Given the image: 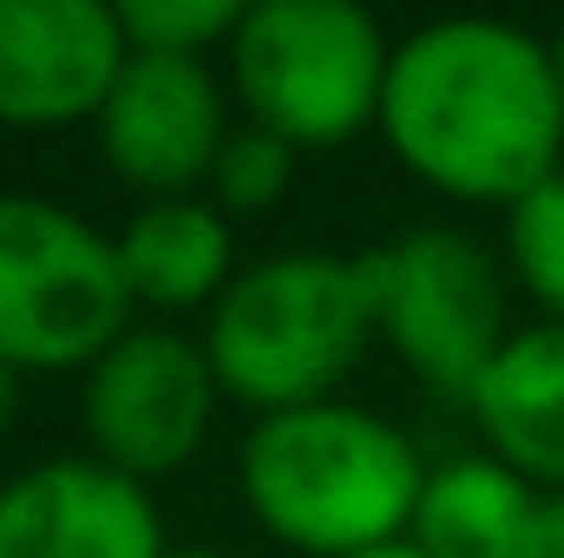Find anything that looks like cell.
Here are the masks:
<instances>
[{
    "instance_id": "6da1fadb",
    "label": "cell",
    "mask_w": 564,
    "mask_h": 558,
    "mask_svg": "<svg viewBox=\"0 0 564 558\" xmlns=\"http://www.w3.org/2000/svg\"><path fill=\"white\" fill-rule=\"evenodd\" d=\"M381 132L421 184L512 211L558 178V60L512 20H433L394 40Z\"/></svg>"
},
{
    "instance_id": "7a4b0ae2",
    "label": "cell",
    "mask_w": 564,
    "mask_h": 558,
    "mask_svg": "<svg viewBox=\"0 0 564 558\" xmlns=\"http://www.w3.org/2000/svg\"><path fill=\"white\" fill-rule=\"evenodd\" d=\"M237 486L276 546L302 558H368L414 533L426 466L414 440L381 415L315 401L250 427Z\"/></svg>"
},
{
    "instance_id": "3957f363",
    "label": "cell",
    "mask_w": 564,
    "mask_h": 558,
    "mask_svg": "<svg viewBox=\"0 0 564 558\" xmlns=\"http://www.w3.org/2000/svg\"><path fill=\"white\" fill-rule=\"evenodd\" d=\"M375 329L368 257L335 250H282L217 296L204 315V355L230 401L257 415H289L315 401H341L335 388L355 375Z\"/></svg>"
},
{
    "instance_id": "277c9868",
    "label": "cell",
    "mask_w": 564,
    "mask_h": 558,
    "mask_svg": "<svg viewBox=\"0 0 564 558\" xmlns=\"http://www.w3.org/2000/svg\"><path fill=\"white\" fill-rule=\"evenodd\" d=\"M394 46L355 0H257L230 40V86L250 126L302 144H348L381 126Z\"/></svg>"
},
{
    "instance_id": "5b68a950",
    "label": "cell",
    "mask_w": 564,
    "mask_h": 558,
    "mask_svg": "<svg viewBox=\"0 0 564 558\" xmlns=\"http://www.w3.org/2000/svg\"><path fill=\"white\" fill-rule=\"evenodd\" d=\"M119 244L53 197H0V362L13 375L93 368L132 322Z\"/></svg>"
},
{
    "instance_id": "8992f818",
    "label": "cell",
    "mask_w": 564,
    "mask_h": 558,
    "mask_svg": "<svg viewBox=\"0 0 564 558\" xmlns=\"http://www.w3.org/2000/svg\"><path fill=\"white\" fill-rule=\"evenodd\" d=\"M368 282H375V329L440 395L466 401L512 342L506 277L466 230H408L368 250Z\"/></svg>"
},
{
    "instance_id": "52a82bcc",
    "label": "cell",
    "mask_w": 564,
    "mask_h": 558,
    "mask_svg": "<svg viewBox=\"0 0 564 558\" xmlns=\"http://www.w3.org/2000/svg\"><path fill=\"white\" fill-rule=\"evenodd\" d=\"M217 375L204 342L177 329H126L93 368H86V440L93 460L119 466L126 480L177 473L217 415Z\"/></svg>"
},
{
    "instance_id": "ba28073f",
    "label": "cell",
    "mask_w": 564,
    "mask_h": 558,
    "mask_svg": "<svg viewBox=\"0 0 564 558\" xmlns=\"http://www.w3.org/2000/svg\"><path fill=\"white\" fill-rule=\"evenodd\" d=\"M93 132H99L112 178H126L132 191H144V204H158V197H191L197 184H210V164L237 126H230L224 86L204 60L132 53L112 79Z\"/></svg>"
},
{
    "instance_id": "9c48e42d",
    "label": "cell",
    "mask_w": 564,
    "mask_h": 558,
    "mask_svg": "<svg viewBox=\"0 0 564 558\" xmlns=\"http://www.w3.org/2000/svg\"><path fill=\"white\" fill-rule=\"evenodd\" d=\"M126 60L132 46L106 0H0V126L53 132L99 119Z\"/></svg>"
},
{
    "instance_id": "30bf717a",
    "label": "cell",
    "mask_w": 564,
    "mask_h": 558,
    "mask_svg": "<svg viewBox=\"0 0 564 558\" xmlns=\"http://www.w3.org/2000/svg\"><path fill=\"white\" fill-rule=\"evenodd\" d=\"M0 558H164V526L139 480L59 453L0 486Z\"/></svg>"
},
{
    "instance_id": "8fae6325",
    "label": "cell",
    "mask_w": 564,
    "mask_h": 558,
    "mask_svg": "<svg viewBox=\"0 0 564 558\" xmlns=\"http://www.w3.org/2000/svg\"><path fill=\"white\" fill-rule=\"evenodd\" d=\"M466 408L492 460H506L539 493H564V322L512 329Z\"/></svg>"
},
{
    "instance_id": "7c38bea8",
    "label": "cell",
    "mask_w": 564,
    "mask_h": 558,
    "mask_svg": "<svg viewBox=\"0 0 564 558\" xmlns=\"http://www.w3.org/2000/svg\"><path fill=\"white\" fill-rule=\"evenodd\" d=\"M119 244V270L126 289L144 309H217V296L237 282V257H230V217L210 197H158L126 217Z\"/></svg>"
},
{
    "instance_id": "4fadbf2b",
    "label": "cell",
    "mask_w": 564,
    "mask_h": 558,
    "mask_svg": "<svg viewBox=\"0 0 564 558\" xmlns=\"http://www.w3.org/2000/svg\"><path fill=\"white\" fill-rule=\"evenodd\" d=\"M545 493L492 453H459L426 466L414 506V546L426 558H525Z\"/></svg>"
},
{
    "instance_id": "5bb4252c",
    "label": "cell",
    "mask_w": 564,
    "mask_h": 558,
    "mask_svg": "<svg viewBox=\"0 0 564 558\" xmlns=\"http://www.w3.org/2000/svg\"><path fill=\"white\" fill-rule=\"evenodd\" d=\"M506 264L545 322H564V171L506 211Z\"/></svg>"
},
{
    "instance_id": "9a60e30c",
    "label": "cell",
    "mask_w": 564,
    "mask_h": 558,
    "mask_svg": "<svg viewBox=\"0 0 564 558\" xmlns=\"http://www.w3.org/2000/svg\"><path fill=\"white\" fill-rule=\"evenodd\" d=\"M289 184H295V144L263 132V126H237L217 151L204 191L224 217H250V211H270Z\"/></svg>"
},
{
    "instance_id": "2e32d148",
    "label": "cell",
    "mask_w": 564,
    "mask_h": 558,
    "mask_svg": "<svg viewBox=\"0 0 564 558\" xmlns=\"http://www.w3.org/2000/svg\"><path fill=\"white\" fill-rule=\"evenodd\" d=\"M126 46L132 53H171V60H204L217 40H237L243 7L237 0H126L119 7Z\"/></svg>"
},
{
    "instance_id": "e0dca14e",
    "label": "cell",
    "mask_w": 564,
    "mask_h": 558,
    "mask_svg": "<svg viewBox=\"0 0 564 558\" xmlns=\"http://www.w3.org/2000/svg\"><path fill=\"white\" fill-rule=\"evenodd\" d=\"M525 558H564V493H545V506H539V533H532V552Z\"/></svg>"
},
{
    "instance_id": "ac0fdd59",
    "label": "cell",
    "mask_w": 564,
    "mask_h": 558,
    "mask_svg": "<svg viewBox=\"0 0 564 558\" xmlns=\"http://www.w3.org/2000/svg\"><path fill=\"white\" fill-rule=\"evenodd\" d=\"M13 401H20V375L0 362V433H7V420H13Z\"/></svg>"
},
{
    "instance_id": "d6986e66",
    "label": "cell",
    "mask_w": 564,
    "mask_h": 558,
    "mask_svg": "<svg viewBox=\"0 0 564 558\" xmlns=\"http://www.w3.org/2000/svg\"><path fill=\"white\" fill-rule=\"evenodd\" d=\"M368 558H426L414 539H401V546H381V552H368Z\"/></svg>"
},
{
    "instance_id": "ffe728a7",
    "label": "cell",
    "mask_w": 564,
    "mask_h": 558,
    "mask_svg": "<svg viewBox=\"0 0 564 558\" xmlns=\"http://www.w3.org/2000/svg\"><path fill=\"white\" fill-rule=\"evenodd\" d=\"M164 558H224V552H210V546H177V552H164Z\"/></svg>"
},
{
    "instance_id": "44dd1931",
    "label": "cell",
    "mask_w": 564,
    "mask_h": 558,
    "mask_svg": "<svg viewBox=\"0 0 564 558\" xmlns=\"http://www.w3.org/2000/svg\"><path fill=\"white\" fill-rule=\"evenodd\" d=\"M552 60H558V93H564V33L552 40Z\"/></svg>"
}]
</instances>
